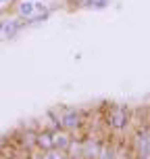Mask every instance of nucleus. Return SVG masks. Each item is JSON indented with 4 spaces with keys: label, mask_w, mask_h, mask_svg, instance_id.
Listing matches in <instances>:
<instances>
[{
    "label": "nucleus",
    "mask_w": 150,
    "mask_h": 159,
    "mask_svg": "<svg viewBox=\"0 0 150 159\" xmlns=\"http://www.w3.org/2000/svg\"><path fill=\"white\" fill-rule=\"evenodd\" d=\"M19 27V23L17 21H4V23H0V34H4V36H8V34H13Z\"/></svg>",
    "instance_id": "f03ea898"
},
{
    "label": "nucleus",
    "mask_w": 150,
    "mask_h": 159,
    "mask_svg": "<svg viewBox=\"0 0 150 159\" xmlns=\"http://www.w3.org/2000/svg\"><path fill=\"white\" fill-rule=\"evenodd\" d=\"M50 144L13 159H150V103L58 107Z\"/></svg>",
    "instance_id": "f257e3e1"
}]
</instances>
